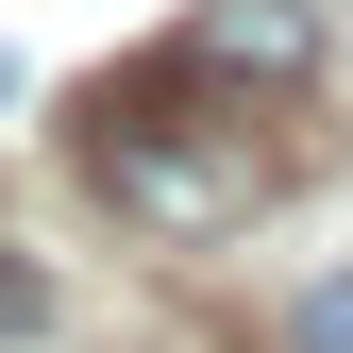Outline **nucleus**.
Returning a JSON list of instances; mask_svg holds the SVG:
<instances>
[{
    "label": "nucleus",
    "mask_w": 353,
    "mask_h": 353,
    "mask_svg": "<svg viewBox=\"0 0 353 353\" xmlns=\"http://www.w3.org/2000/svg\"><path fill=\"white\" fill-rule=\"evenodd\" d=\"M84 185L135 219V236L202 252V236H252V219L303 185V135H286V101H219L202 68H152V84H101Z\"/></svg>",
    "instance_id": "nucleus-1"
},
{
    "label": "nucleus",
    "mask_w": 353,
    "mask_h": 353,
    "mask_svg": "<svg viewBox=\"0 0 353 353\" xmlns=\"http://www.w3.org/2000/svg\"><path fill=\"white\" fill-rule=\"evenodd\" d=\"M168 68H202V84H252V101H286V84L320 68V17H303V0H202V17L168 34Z\"/></svg>",
    "instance_id": "nucleus-2"
},
{
    "label": "nucleus",
    "mask_w": 353,
    "mask_h": 353,
    "mask_svg": "<svg viewBox=\"0 0 353 353\" xmlns=\"http://www.w3.org/2000/svg\"><path fill=\"white\" fill-rule=\"evenodd\" d=\"M286 353H353V270H336V286H303V303H286Z\"/></svg>",
    "instance_id": "nucleus-3"
},
{
    "label": "nucleus",
    "mask_w": 353,
    "mask_h": 353,
    "mask_svg": "<svg viewBox=\"0 0 353 353\" xmlns=\"http://www.w3.org/2000/svg\"><path fill=\"white\" fill-rule=\"evenodd\" d=\"M0 336H51V286H34L17 252H0Z\"/></svg>",
    "instance_id": "nucleus-4"
}]
</instances>
